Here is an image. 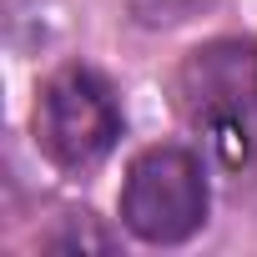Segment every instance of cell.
Masks as SVG:
<instances>
[{"mask_svg": "<svg viewBox=\"0 0 257 257\" xmlns=\"http://www.w3.org/2000/svg\"><path fill=\"white\" fill-rule=\"evenodd\" d=\"M121 222L132 237L172 247L207 222V177L187 147H152L132 162L121 187Z\"/></svg>", "mask_w": 257, "mask_h": 257, "instance_id": "1", "label": "cell"}, {"mask_svg": "<svg viewBox=\"0 0 257 257\" xmlns=\"http://www.w3.org/2000/svg\"><path fill=\"white\" fill-rule=\"evenodd\" d=\"M121 137V106L111 96V86L86 71V66H66L41 86L36 101V142L41 152L66 167V172H86L96 167Z\"/></svg>", "mask_w": 257, "mask_h": 257, "instance_id": "2", "label": "cell"}, {"mask_svg": "<svg viewBox=\"0 0 257 257\" xmlns=\"http://www.w3.org/2000/svg\"><path fill=\"white\" fill-rule=\"evenodd\" d=\"M177 106L187 121L207 126H232L257 116V41L247 36H222L197 46L182 71H177Z\"/></svg>", "mask_w": 257, "mask_h": 257, "instance_id": "3", "label": "cell"}, {"mask_svg": "<svg viewBox=\"0 0 257 257\" xmlns=\"http://www.w3.org/2000/svg\"><path fill=\"white\" fill-rule=\"evenodd\" d=\"M212 0H132V21L147 26V31H167V26H182L192 16H202Z\"/></svg>", "mask_w": 257, "mask_h": 257, "instance_id": "4", "label": "cell"}, {"mask_svg": "<svg viewBox=\"0 0 257 257\" xmlns=\"http://www.w3.org/2000/svg\"><path fill=\"white\" fill-rule=\"evenodd\" d=\"M51 247H61V252H81V247L106 252V247H111V237L91 227V212H81V217H66V232H56V237H51Z\"/></svg>", "mask_w": 257, "mask_h": 257, "instance_id": "5", "label": "cell"}]
</instances>
